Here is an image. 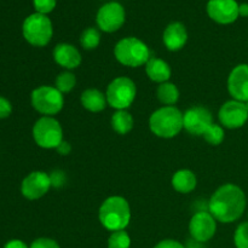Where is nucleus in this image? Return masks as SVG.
<instances>
[{"label": "nucleus", "mask_w": 248, "mask_h": 248, "mask_svg": "<svg viewBox=\"0 0 248 248\" xmlns=\"http://www.w3.org/2000/svg\"><path fill=\"white\" fill-rule=\"evenodd\" d=\"M246 195L240 186L228 183L219 186L208 202V212L220 223H232L246 210Z\"/></svg>", "instance_id": "nucleus-1"}, {"label": "nucleus", "mask_w": 248, "mask_h": 248, "mask_svg": "<svg viewBox=\"0 0 248 248\" xmlns=\"http://www.w3.org/2000/svg\"><path fill=\"white\" fill-rule=\"evenodd\" d=\"M98 217L101 224L110 232L125 230L131 220L130 205L123 196H110L99 207Z\"/></svg>", "instance_id": "nucleus-2"}, {"label": "nucleus", "mask_w": 248, "mask_h": 248, "mask_svg": "<svg viewBox=\"0 0 248 248\" xmlns=\"http://www.w3.org/2000/svg\"><path fill=\"white\" fill-rule=\"evenodd\" d=\"M150 131L156 137L173 138L183 130V114L176 107H162L149 118Z\"/></svg>", "instance_id": "nucleus-3"}, {"label": "nucleus", "mask_w": 248, "mask_h": 248, "mask_svg": "<svg viewBox=\"0 0 248 248\" xmlns=\"http://www.w3.org/2000/svg\"><path fill=\"white\" fill-rule=\"evenodd\" d=\"M114 55L118 62L131 68L142 67L152 58V52L147 44L135 36L121 39L115 45Z\"/></svg>", "instance_id": "nucleus-4"}, {"label": "nucleus", "mask_w": 248, "mask_h": 248, "mask_svg": "<svg viewBox=\"0 0 248 248\" xmlns=\"http://www.w3.org/2000/svg\"><path fill=\"white\" fill-rule=\"evenodd\" d=\"M22 33L24 39L31 45L38 47L46 46L51 41L53 34L51 19L46 15L38 14V12L29 15L23 22Z\"/></svg>", "instance_id": "nucleus-5"}, {"label": "nucleus", "mask_w": 248, "mask_h": 248, "mask_svg": "<svg viewBox=\"0 0 248 248\" xmlns=\"http://www.w3.org/2000/svg\"><path fill=\"white\" fill-rule=\"evenodd\" d=\"M137 87L127 77L115 78L107 87L106 97L109 106L118 110H126L133 103Z\"/></svg>", "instance_id": "nucleus-6"}, {"label": "nucleus", "mask_w": 248, "mask_h": 248, "mask_svg": "<svg viewBox=\"0 0 248 248\" xmlns=\"http://www.w3.org/2000/svg\"><path fill=\"white\" fill-rule=\"evenodd\" d=\"M31 106L38 113L45 116L56 115L62 110L64 106L63 93H61L55 86H39L31 92Z\"/></svg>", "instance_id": "nucleus-7"}, {"label": "nucleus", "mask_w": 248, "mask_h": 248, "mask_svg": "<svg viewBox=\"0 0 248 248\" xmlns=\"http://www.w3.org/2000/svg\"><path fill=\"white\" fill-rule=\"evenodd\" d=\"M33 138L44 149H56L63 140V130L52 116H43L33 126Z\"/></svg>", "instance_id": "nucleus-8"}, {"label": "nucleus", "mask_w": 248, "mask_h": 248, "mask_svg": "<svg viewBox=\"0 0 248 248\" xmlns=\"http://www.w3.org/2000/svg\"><path fill=\"white\" fill-rule=\"evenodd\" d=\"M125 9L116 1H109L104 4L97 12V26L106 33H114L119 31L125 23Z\"/></svg>", "instance_id": "nucleus-9"}, {"label": "nucleus", "mask_w": 248, "mask_h": 248, "mask_svg": "<svg viewBox=\"0 0 248 248\" xmlns=\"http://www.w3.org/2000/svg\"><path fill=\"white\" fill-rule=\"evenodd\" d=\"M216 230H217V223L215 217L206 211L196 212L189 222V232L193 240L202 244L210 241L215 236Z\"/></svg>", "instance_id": "nucleus-10"}, {"label": "nucleus", "mask_w": 248, "mask_h": 248, "mask_svg": "<svg viewBox=\"0 0 248 248\" xmlns=\"http://www.w3.org/2000/svg\"><path fill=\"white\" fill-rule=\"evenodd\" d=\"M218 119L224 127L230 130L242 127L248 120L246 106L244 102L235 101V99L225 102L218 111Z\"/></svg>", "instance_id": "nucleus-11"}, {"label": "nucleus", "mask_w": 248, "mask_h": 248, "mask_svg": "<svg viewBox=\"0 0 248 248\" xmlns=\"http://www.w3.org/2000/svg\"><path fill=\"white\" fill-rule=\"evenodd\" d=\"M51 184L50 174L43 171H34L23 179L21 184V193L28 200H38L47 194Z\"/></svg>", "instance_id": "nucleus-12"}, {"label": "nucleus", "mask_w": 248, "mask_h": 248, "mask_svg": "<svg viewBox=\"0 0 248 248\" xmlns=\"http://www.w3.org/2000/svg\"><path fill=\"white\" fill-rule=\"evenodd\" d=\"M212 124V114L205 107H193L183 114V127L190 135L202 136Z\"/></svg>", "instance_id": "nucleus-13"}, {"label": "nucleus", "mask_w": 248, "mask_h": 248, "mask_svg": "<svg viewBox=\"0 0 248 248\" xmlns=\"http://www.w3.org/2000/svg\"><path fill=\"white\" fill-rule=\"evenodd\" d=\"M207 14L211 19L219 24L234 23L239 18V4L236 0H210Z\"/></svg>", "instance_id": "nucleus-14"}, {"label": "nucleus", "mask_w": 248, "mask_h": 248, "mask_svg": "<svg viewBox=\"0 0 248 248\" xmlns=\"http://www.w3.org/2000/svg\"><path fill=\"white\" fill-rule=\"evenodd\" d=\"M228 91L230 96L239 102L248 101V64L236 65L228 78Z\"/></svg>", "instance_id": "nucleus-15"}, {"label": "nucleus", "mask_w": 248, "mask_h": 248, "mask_svg": "<svg viewBox=\"0 0 248 248\" xmlns=\"http://www.w3.org/2000/svg\"><path fill=\"white\" fill-rule=\"evenodd\" d=\"M53 60L58 65L70 70L79 67L81 63V55L75 46L62 43L53 48Z\"/></svg>", "instance_id": "nucleus-16"}, {"label": "nucleus", "mask_w": 248, "mask_h": 248, "mask_svg": "<svg viewBox=\"0 0 248 248\" xmlns=\"http://www.w3.org/2000/svg\"><path fill=\"white\" fill-rule=\"evenodd\" d=\"M165 46L170 51H178L184 47L188 40V31L181 22H172L166 27L162 36Z\"/></svg>", "instance_id": "nucleus-17"}, {"label": "nucleus", "mask_w": 248, "mask_h": 248, "mask_svg": "<svg viewBox=\"0 0 248 248\" xmlns=\"http://www.w3.org/2000/svg\"><path fill=\"white\" fill-rule=\"evenodd\" d=\"M145 73L152 81L164 84L170 80L172 75L171 67L169 63L157 57H152L145 64Z\"/></svg>", "instance_id": "nucleus-18"}, {"label": "nucleus", "mask_w": 248, "mask_h": 248, "mask_svg": "<svg viewBox=\"0 0 248 248\" xmlns=\"http://www.w3.org/2000/svg\"><path fill=\"white\" fill-rule=\"evenodd\" d=\"M81 104L85 109L92 113L104 110L108 104L106 94L97 89H87L81 93Z\"/></svg>", "instance_id": "nucleus-19"}, {"label": "nucleus", "mask_w": 248, "mask_h": 248, "mask_svg": "<svg viewBox=\"0 0 248 248\" xmlns=\"http://www.w3.org/2000/svg\"><path fill=\"white\" fill-rule=\"evenodd\" d=\"M198 179L190 170H179L172 177V186L182 194H189L196 188Z\"/></svg>", "instance_id": "nucleus-20"}, {"label": "nucleus", "mask_w": 248, "mask_h": 248, "mask_svg": "<svg viewBox=\"0 0 248 248\" xmlns=\"http://www.w3.org/2000/svg\"><path fill=\"white\" fill-rule=\"evenodd\" d=\"M133 118L127 110H118L111 116V127L119 135H127L133 128Z\"/></svg>", "instance_id": "nucleus-21"}, {"label": "nucleus", "mask_w": 248, "mask_h": 248, "mask_svg": "<svg viewBox=\"0 0 248 248\" xmlns=\"http://www.w3.org/2000/svg\"><path fill=\"white\" fill-rule=\"evenodd\" d=\"M157 99L165 104V107H173L179 99V90L172 82H164L160 84L156 91Z\"/></svg>", "instance_id": "nucleus-22"}, {"label": "nucleus", "mask_w": 248, "mask_h": 248, "mask_svg": "<svg viewBox=\"0 0 248 248\" xmlns=\"http://www.w3.org/2000/svg\"><path fill=\"white\" fill-rule=\"evenodd\" d=\"M80 43L85 50H93L101 43V33L98 29L90 27L82 31L81 36H80Z\"/></svg>", "instance_id": "nucleus-23"}, {"label": "nucleus", "mask_w": 248, "mask_h": 248, "mask_svg": "<svg viewBox=\"0 0 248 248\" xmlns=\"http://www.w3.org/2000/svg\"><path fill=\"white\" fill-rule=\"evenodd\" d=\"M77 85V78L72 72H63L56 78L55 87L61 93H68L72 91Z\"/></svg>", "instance_id": "nucleus-24"}, {"label": "nucleus", "mask_w": 248, "mask_h": 248, "mask_svg": "<svg viewBox=\"0 0 248 248\" xmlns=\"http://www.w3.org/2000/svg\"><path fill=\"white\" fill-rule=\"evenodd\" d=\"M203 138L211 145H219L224 140V130L220 125L212 124L203 133Z\"/></svg>", "instance_id": "nucleus-25"}, {"label": "nucleus", "mask_w": 248, "mask_h": 248, "mask_svg": "<svg viewBox=\"0 0 248 248\" xmlns=\"http://www.w3.org/2000/svg\"><path fill=\"white\" fill-rule=\"evenodd\" d=\"M131 239L125 230L113 232L108 239V248H130Z\"/></svg>", "instance_id": "nucleus-26"}, {"label": "nucleus", "mask_w": 248, "mask_h": 248, "mask_svg": "<svg viewBox=\"0 0 248 248\" xmlns=\"http://www.w3.org/2000/svg\"><path fill=\"white\" fill-rule=\"evenodd\" d=\"M236 248H248V222H244L236 228L234 234Z\"/></svg>", "instance_id": "nucleus-27"}, {"label": "nucleus", "mask_w": 248, "mask_h": 248, "mask_svg": "<svg viewBox=\"0 0 248 248\" xmlns=\"http://www.w3.org/2000/svg\"><path fill=\"white\" fill-rule=\"evenodd\" d=\"M57 0H33L34 9L38 14L47 15L56 7Z\"/></svg>", "instance_id": "nucleus-28"}, {"label": "nucleus", "mask_w": 248, "mask_h": 248, "mask_svg": "<svg viewBox=\"0 0 248 248\" xmlns=\"http://www.w3.org/2000/svg\"><path fill=\"white\" fill-rule=\"evenodd\" d=\"M29 248H61L60 245L57 244V241L52 239H48V237H39V239L34 240L31 242V247Z\"/></svg>", "instance_id": "nucleus-29"}, {"label": "nucleus", "mask_w": 248, "mask_h": 248, "mask_svg": "<svg viewBox=\"0 0 248 248\" xmlns=\"http://www.w3.org/2000/svg\"><path fill=\"white\" fill-rule=\"evenodd\" d=\"M12 106L11 102L5 97L0 96V119H6L11 115Z\"/></svg>", "instance_id": "nucleus-30"}, {"label": "nucleus", "mask_w": 248, "mask_h": 248, "mask_svg": "<svg viewBox=\"0 0 248 248\" xmlns=\"http://www.w3.org/2000/svg\"><path fill=\"white\" fill-rule=\"evenodd\" d=\"M50 178H51V184H52V186H63V184H64V181H65L64 173L61 171L52 172V174H50Z\"/></svg>", "instance_id": "nucleus-31"}, {"label": "nucleus", "mask_w": 248, "mask_h": 248, "mask_svg": "<svg viewBox=\"0 0 248 248\" xmlns=\"http://www.w3.org/2000/svg\"><path fill=\"white\" fill-rule=\"evenodd\" d=\"M154 248H186V247L183 246L181 242L176 241V240L167 239V240H162V241H160Z\"/></svg>", "instance_id": "nucleus-32"}, {"label": "nucleus", "mask_w": 248, "mask_h": 248, "mask_svg": "<svg viewBox=\"0 0 248 248\" xmlns=\"http://www.w3.org/2000/svg\"><path fill=\"white\" fill-rule=\"evenodd\" d=\"M56 150H57V153L60 155L65 156V155L70 154V152H72V147H70V144L67 142V140H62V142L60 143V145L56 148Z\"/></svg>", "instance_id": "nucleus-33"}, {"label": "nucleus", "mask_w": 248, "mask_h": 248, "mask_svg": "<svg viewBox=\"0 0 248 248\" xmlns=\"http://www.w3.org/2000/svg\"><path fill=\"white\" fill-rule=\"evenodd\" d=\"M4 248H28V246L21 240H11L5 245Z\"/></svg>", "instance_id": "nucleus-34"}, {"label": "nucleus", "mask_w": 248, "mask_h": 248, "mask_svg": "<svg viewBox=\"0 0 248 248\" xmlns=\"http://www.w3.org/2000/svg\"><path fill=\"white\" fill-rule=\"evenodd\" d=\"M239 15L241 17H248V4L244 2V4L239 5Z\"/></svg>", "instance_id": "nucleus-35"}, {"label": "nucleus", "mask_w": 248, "mask_h": 248, "mask_svg": "<svg viewBox=\"0 0 248 248\" xmlns=\"http://www.w3.org/2000/svg\"><path fill=\"white\" fill-rule=\"evenodd\" d=\"M245 106H246V109H247V111H248V101L245 102Z\"/></svg>", "instance_id": "nucleus-36"}]
</instances>
